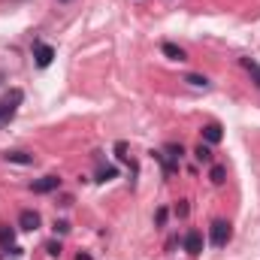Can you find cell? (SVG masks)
Segmentation results:
<instances>
[{"label": "cell", "instance_id": "1", "mask_svg": "<svg viewBox=\"0 0 260 260\" xmlns=\"http://www.w3.org/2000/svg\"><path fill=\"white\" fill-rule=\"evenodd\" d=\"M209 239H212V245H215V248H224V245H227V242L233 239V224H230V221H224V218L212 221Z\"/></svg>", "mask_w": 260, "mask_h": 260}, {"label": "cell", "instance_id": "2", "mask_svg": "<svg viewBox=\"0 0 260 260\" xmlns=\"http://www.w3.org/2000/svg\"><path fill=\"white\" fill-rule=\"evenodd\" d=\"M21 100H24V94H21L18 88H15V91H9V94H6V97L0 100V124H3V121H9V118H12V115L18 112Z\"/></svg>", "mask_w": 260, "mask_h": 260}, {"label": "cell", "instance_id": "3", "mask_svg": "<svg viewBox=\"0 0 260 260\" xmlns=\"http://www.w3.org/2000/svg\"><path fill=\"white\" fill-rule=\"evenodd\" d=\"M182 245H185V251H188L191 257H197V254H203V233L191 227V230L185 233V239H182Z\"/></svg>", "mask_w": 260, "mask_h": 260}, {"label": "cell", "instance_id": "4", "mask_svg": "<svg viewBox=\"0 0 260 260\" xmlns=\"http://www.w3.org/2000/svg\"><path fill=\"white\" fill-rule=\"evenodd\" d=\"M58 188H61V179H58V176H43V179H37V182L30 185L34 194H52V191H58Z\"/></svg>", "mask_w": 260, "mask_h": 260}, {"label": "cell", "instance_id": "5", "mask_svg": "<svg viewBox=\"0 0 260 260\" xmlns=\"http://www.w3.org/2000/svg\"><path fill=\"white\" fill-rule=\"evenodd\" d=\"M34 58H37V67H49L55 58V49L46 43H34Z\"/></svg>", "mask_w": 260, "mask_h": 260}, {"label": "cell", "instance_id": "6", "mask_svg": "<svg viewBox=\"0 0 260 260\" xmlns=\"http://www.w3.org/2000/svg\"><path fill=\"white\" fill-rule=\"evenodd\" d=\"M221 139H224V130H221L218 121H209V124L203 127V142H206V145H218Z\"/></svg>", "mask_w": 260, "mask_h": 260}, {"label": "cell", "instance_id": "7", "mask_svg": "<svg viewBox=\"0 0 260 260\" xmlns=\"http://www.w3.org/2000/svg\"><path fill=\"white\" fill-rule=\"evenodd\" d=\"M18 227H21V230H37V227H40V215H37L34 209H24V212L18 215Z\"/></svg>", "mask_w": 260, "mask_h": 260}, {"label": "cell", "instance_id": "8", "mask_svg": "<svg viewBox=\"0 0 260 260\" xmlns=\"http://www.w3.org/2000/svg\"><path fill=\"white\" fill-rule=\"evenodd\" d=\"M160 52H164L170 61H179V64H182V61H188L185 49H182V46H176V43H164V46H160Z\"/></svg>", "mask_w": 260, "mask_h": 260}, {"label": "cell", "instance_id": "9", "mask_svg": "<svg viewBox=\"0 0 260 260\" xmlns=\"http://www.w3.org/2000/svg\"><path fill=\"white\" fill-rule=\"evenodd\" d=\"M3 160H6V164H21V167H30V164H34V154H27V151H6V154H3Z\"/></svg>", "mask_w": 260, "mask_h": 260}, {"label": "cell", "instance_id": "10", "mask_svg": "<svg viewBox=\"0 0 260 260\" xmlns=\"http://www.w3.org/2000/svg\"><path fill=\"white\" fill-rule=\"evenodd\" d=\"M209 182H212V185H224V182H227V170H224L221 164H212V170H209Z\"/></svg>", "mask_w": 260, "mask_h": 260}, {"label": "cell", "instance_id": "11", "mask_svg": "<svg viewBox=\"0 0 260 260\" xmlns=\"http://www.w3.org/2000/svg\"><path fill=\"white\" fill-rule=\"evenodd\" d=\"M194 157L200 160V164H212V148H209L206 142H200V145L194 148Z\"/></svg>", "mask_w": 260, "mask_h": 260}, {"label": "cell", "instance_id": "12", "mask_svg": "<svg viewBox=\"0 0 260 260\" xmlns=\"http://www.w3.org/2000/svg\"><path fill=\"white\" fill-rule=\"evenodd\" d=\"M164 151H167V157H170L173 164H179V160H182V154H185V148H182V145H176V142H170Z\"/></svg>", "mask_w": 260, "mask_h": 260}, {"label": "cell", "instance_id": "13", "mask_svg": "<svg viewBox=\"0 0 260 260\" xmlns=\"http://www.w3.org/2000/svg\"><path fill=\"white\" fill-rule=\"evenodd\" d=\"M12 242H15V230L3 224V227H0V245H3V248H9Z\"/></svg>", "mask_w": 260, "mask_h": 260}, {"label": "cell", "instance_id": "14", "mask_svg": "<svg viewBox=\"0 0 260 260\" xmlns=\"http://www.w3.org/2000/svg\"><path fill=\"white\" fill-rule=\"evenodd\" d=\"M242 67H245V70L251 73V79H254V85L260 88V64H254L251 58H242Z\"/></svg>", "mask_w": 260, "mask_h": 260}, {"label": "cell", "instance_id": "15", "mask_svg": "<svg viewBox=\"0 0 260 260\" xmlns=\"http://www.w3.org/2000/svg\"><path fill=\"white\" fill-rule=\"evenodd\" d=\"M115 176H118V170H115V167H100L97 182H109V179H115Z\"/></svg>", "mask_w": 260, "mask_h": 260}, {"label": "cell", "instance_id": "16", "mask_svg": "<svg viewBox=\"0 0 260 260\" xmlns=\"http://www.w3.org/2000/svg\"><path fill=\"white\" fill-rule=\"evenodd\" d=\"M185 82H191L194 88H206V85H209V79H206V76H194V73H191V76H185Z\"/></svg>", "mask_w": 260, "mask_h": 260}, {"label": "cell", "instance_id": "17", "mask_svg": "<svg viewBox=\"0 0 260 260\" xmlns=\"http://www.w3.org/2000/svg\"><path fill=\"white\" fill-rule=\"evenodd\" d=\"M188 212H191V206H188V200H182V203L176 206V215H179V218H188Z\"/></svg>", "mask_w": 260, "mask_h": 260}, {"label": "cell", "instance_id": "18", "mask_svg": "<svg viewBox=\"0 0 260 260\" xmlns=\"http://www.w3.org/2000/svg\"><path fill=\"white\" fill-rule=\"evenodd\" d=\"M46 251H49V257H61V242H49Z\"/></svg>", "mask_w": 260, "mask_h": 260}, {"label": "cell", "instance_id": "19", "mask_svg": "<svg viewBox=\"0 0 260 260\" xmlns=\"http://www.w3.org/2000/svg\"><path fill=\"white\" fill-rule=\"evenodd\" d=\"M164 221H167V209H157V215H154V224H157V227H164Z\"/></svg>", "mask_w": 260, "mask_h": 260}, {"label": "cell", "instance_id": "20", "mask_svg": "<svg viewBox=\"0 0 260 260\" xmlns=\"http://www.w3.org/2000/svg\"><path fill=\"white\" fill-rule=\"evenodd\" d=\"M67 230H70L67 221H55V233H67Z\"/></svg>", "mask_w": 260, "mask_h": 260}, {"label": "cell", "instance_id": "21", "mask_svg": "<svg viewBox=\"0 0 260 260\" xmlns=\"http://www.w3.org/2000/svg\"><path fill=\"white\" fill-rule=\"evenodd\" d=\"M76 260H94V257H91L88 251H79V254H76Z\"/></svg>", "mask_w": 260, "mask_h": 260}, {"label": "cell", "instance_id": "22", "mask_svg": "<svg viewBox=\"0 0 260 260\" xmlns=\"http://www.w3.org/2000/svg\"><path fill=\"white\" fill-rule=\"evenodd\" d=\"M61 3H70V0H61Z\"/></svg>", "mask_w": 260, "mask_h": 260}]
</instances>
